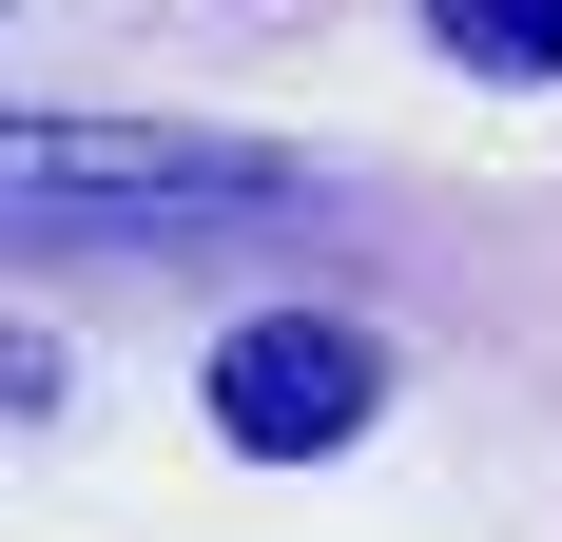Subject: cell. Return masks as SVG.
I'll list each match as a JSON object with an SVG mask.
<instances>
[{"label":"cell","instance_id":"2","mask_svg":"<svg viewBox=\"0 0 562 542\" xmlns=\"http://www.w3.org/2000/svg\"><path fill=\"white\" fill-rule=\"evenodd\" d=\"M369 407H389V349H369L349 310H252V329H214V427L252 445V465H330Z\"/></svg>","mask_w":562,"mask_h":542},{"label":"cell","instance_id":"1","mask_svg":"<svg viewBox=\"0 0 562 542\" xmlns=\"http://www.w3.org/2000/svg\"><path fill=\"white\" fill-rule=\"evenodd\" d=\"M272 136H194V116H0V233H194L272 214Z\"/></svg>","mask_w":562,"mask_h":542},{"label":"cell","instance_id":"3","mask_svg":"<svg viewBox=\"0 0 562 542\" xmlns=\"http://www.w3.org/2000/svg\"><path fill=\"white\" fill-rule=\"evenodd\" d=\"M427 39L465 78H562V0H427Z\"/></svg>","mask_w":562,"mask_h":542}]
</instances>
